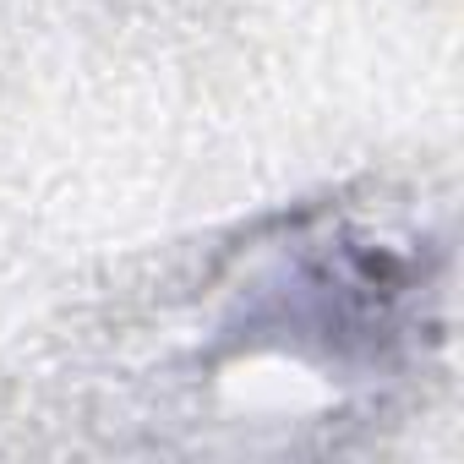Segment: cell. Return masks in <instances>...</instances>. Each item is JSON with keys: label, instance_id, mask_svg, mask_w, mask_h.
I'll return each mask as SVG.
<instances>
[{"label": "cell", "instance_id": "6da1fadb", "mask_svg": "<svg viewBox=\"0 0 464 464\" xmlns=\"http://www.w3.org/2000/svg\"><path fill=\"white\" fill-rule=\"evenodd\" d=\"M279 290H290L295 301V339H323L334 355L361 350L382 361L399 344V306L410 295V274L388 252H372V241H317Z\"/></svg>", "mask_w": 464, "mask_h": 464}]
</instances>
